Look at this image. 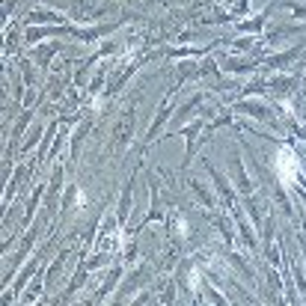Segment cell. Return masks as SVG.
Listing matches in <instances>:
<instances>
[{
    "label": "cell",
    "instance_id": "6da1fadb",
    "mask_svg": "<svg viewBox=\"0 0 306 306\" xmlns=\"http://www.w3.org/2000/svg\"><path fill=\"white\" fill-rule=\"evenodd\" d=\"M292 12H295L298 18H306V9H304V6H292Z\"/></svg>",
    "mask_w": 306,
    "mask_h": 306
}]
</instances>
